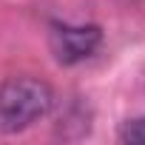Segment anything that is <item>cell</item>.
<instances>
[{"mask_svg": "<svg viewBox=\"0 0 145 145\" xmlns=\"http://www.w3.org/2000/svg\"><path fill=\"white\" fill-rule=\"evenodd\" d=\"M54 105V91L37 77H12L0 86V131L17 134L43 120Z\"/></svg>", "mask_w": 145, "mask_h": 145, "instance_id": "obj_1", "label": "cell"}, {"mask_svg": "<svg viewBox=\"0 0 145 145\" xmlns=\"http://www.w3.org/2000/svg\"><path fill=\"white\" fill-rule=\"evenodd\" d=\"M103 43V31L97 26H65L54 23L51 26V51L63 65H74L91 57Z\"/></svg>", "mask_w": 145, "mask_h": 145, "instance_id": "obj_2", "label": "cell"}, {"mask_svg": "<svg viewBox=\"0 0 145 145\" xmlns=\"http://www.w3.org/2000/svg\"><path fill=\"white\" fill-rule=\"evenodd\" d=\"M120 139L128 142V145H145V117L128 120V122L120 128Z\"/></svg>", "mask_w": 145, "mask_h": 145, "instance_id": "obj_3", "label": "cell"}]
</instances>
